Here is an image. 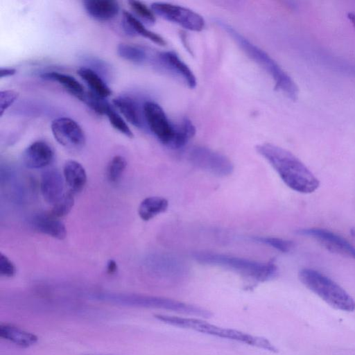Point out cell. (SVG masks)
<instances>
[{"mask_svg": "<svg viewBox=\"0 0 355 355\" xmlns=\"http://www.w3.org/2000/svg\"><path fill=\"white\" fill-rule=\"evenodd\" d=\"M256 150L268 162L285 184L292 190L301 193H311L319 187V180L290 151L269 143L257 145Z\"/></svg>", "mask_w": 355, "mask_h": 355, "instance_id": "cell-1", "label": "cell"}, {"mask_svg": "<svg viewBox=\"0 0 355 355\" xmlns=\"http://www.w3.org/2000/svg\"><path fill=\"white\" fill-rule=\"evenodd\" d=\"M217 24L232 38L241 49L273 80L276 89L292 101L298 97V88L292 78L266 51L252 43L230 25L218 21Z\"/></svg>", "mask_w": 355, "mask_h": 355, "instance_id": "cell-2", "label": "cell"}, {"mask_svg": "<svg viewBox=\"0 0 355 355\" xmlns=\"http://www.w3.org/2000/svg\"><path fill=\"white\" fill-rule=\"evenodd\" d=\"M154 316L158 320L175 327L238 341L272 352H277L276 347L265 338L253 336L236 329L221 327L198 318L163 314H155Z\"/></svg>", "mask_w": 355, "mask_h": 355, "instance_id": "cell-3", "label": "cell"}, {"mask_svg": "<svg viewBox=\"0 0 355 355\" xmlns=\"http://www.w3.org/2000/svg\"><path fill=\"white\" fill-rule=\"evenodd\" d=\"M300 282L331 306L347 312L355 310V301L339 284L323 273L311 268L299 271Z\"/></svg>", "mask_w": 355, "mask_h": 355, "instance_id": "cell-4", "label": "cell"}, {"mask_svg": "<svg viewBox=\"0 0 355 355\" xmlns=\"http://www.w3.org/2000/svg\"><path fill=\"white\" fill-rule=\"evenodd\" d=\"M193 258L201 263L222 266L260 282L270 280L277 273V266L270 262L262 263L227 254L205 252L195 253Z\"/></svg>", "mask_w": 355, "mask_h": 355, "instance_id": "cell-5", "label": "cell"}, {"mask_svg": "<svg viewBox=\"0 0 355 355\" xmlns=\"http://www.w3.org/2000/svg\"><path fill=\"white\" fill-rule=\"evenodd\" d=\"M98 298L121 305L164 309L205 318L212 315L209 311L204 308L162 297L106 294L99 296Z\"/></svg>", "mask_w": 355, "mask_h": 355, "instance_id": "cell-6", "label": "cell"}, {"mask_svg": "<svg viewBox=\"0 0 355 355\" xmlns=\"http://www.w3.org/2000/svg\"><path fill=\"white\" fill-rule=\"evenodd\" d=\"M150 8L161 18L189 31H201L205 26V21L200 15L181 6L165 2H154L151 4Z\"/></svg>", "mask_w": 355, "mask_h": 355, "instance_id": "cell-7", "label": "cell"}, {"mask_svg": "<svg viewBox=\"0 0 355 355\" xmlns=\"http://www.w3.org/2000/svg\"><path fill=\"white\" fill-rule=\"evenodd\" d=\"M189 158L193 164L218 176L232 173L234 166L224 155L204 146H196L189 152Z\"/></svg>", "mask_w": 355, "mask_h": 355, "instance_id": "cell-8", "label": "cell"}, {"mask_svg": "<svg viewBox=\"0 0 355 355\" xmlns=\"http://www.w3.org/2000/svg\"><path fill=\"white\" fill-rule=\"evenodd\" d=\"M143 114L150 131L163 144L171 147L175 125L169 121L162 107L155 102L146 101L143 106Z\"/></svg>", "mask_w": 355, "mask_h": 355, "instance_id": "cell-9", "label": "cell"}, {"mask_svg": "<svg viewBox=\"0 0 355 355\" xmlns=\"http://www.w3.org/2000/svg\"><path fill=\"white\" fill-rule=\"evenodd\" d=\"M51 129L55 139L65 148L79 149L85 144L84 131L76 121L70 118L59 117L54 119Z\"/></svg>", "mask_w": 355, "mask_h": 355, "instance_id": "cell-10", "label": "cell"}, {"mask_svg": "<svg viewBox=\"0 0 355 355\" xmlns=\"http://www.w3.org/2000/svg\"><path fill=\"white\" fill-rule=\"evenodd\" d=\"M298 233L311 237L331 252L355 259V246L334 232L311 227L300 230Z\"/></svg>", "mask_w": 355, "mask_h": 355, "instance_id": "cell-11", "label": "cell"}, {"mask_svg": "<svg viewBox=\"0 0 355 355\" xmlns=\"http://www.w3.org/2000/svg\"><path fill=\"white\" fill-rule=\"evenodd\" d=\"M157 55V61L163 67L181 78L189 87H196L197 81L195 75L174 51H162Z\"/></svg>", "mask_w": 355, "mask_h": 355, "instance_id": "cell-12", "label": "cell"}, {"mask_svg": "<svg viewBox=\"0 0 355 355\" xmlns=\"http://www.w3.org/2000/svg\"><path fill=\"white\" fill-rule=\"evenodd\" d=\"M54 158L51 146L44 141H37L28 146L23 155L25 165L30 168H42L49 165Z\"/></svg>", "mask_w": 355, "mask_h": 355, "instance_id": "cell-13", "label": "cell"}, {"mask_svg": "<svg viewBox=\"0 0 355 355\" xmlns=\"http://www.w3.org/2000/svg\"><path fill=\"white\" fill-rule=\"evenodd\" d=\"M40 189L44 200L53 205L58 202L65 193L64 180L55 169L45 171L42 176Z\"/></svg>", "mask_w": 355, "mask_h": 355, "instance_id": "cell-14", "label": "cell"}, {"mask_svg": "<svg viewBox=\"0 0 355 355\" xmlns=\"http://www.w3.org/2000/svg\"><path fill=\"white\" fill-rule=\"evenodd\" d=\"M0 337L22 348L31 347L38 341V338L35 334L9 323H1Z\"/></svg>", "mask_w": 355, "mask_h": 355, "instance_id": "cell-15", "label": "cell"}, {"mask_svg": "<svg viewBox=\"0 0 355 355\" xmlns=\"http://www.w3.org/2000/svg\"><path fill=\"white\" fill-rule=\"evenodd\" d=\"M33 224L36 230L53 238L62 240L67 236L64 224L51 213L36 215L33 218Z\"/></svg>", "mask_w": 355, "mask_h": 355, "instance_id": "cell-16", "label": "cell"}, {"mask_svg": "<svg viewBox=\"0 0 355 355\" xmlns=\"http://www.w3.org/2000/svg\"><path fill=\"white\" fill-rule=\"evenodd\" d=\"M83 3L87 14L98 21L110 20L119 11V5L114 0H86Z\"/></svg>", "mask_w": 355, "mask_h": 355, "instance_id": "cell-17", "label": "cell"}, {"mask_svg": "<svg viewBox=\"0 0 355 355\" xmlns=\"http://www.w3.org/2000/svg\"><path fill=\"white\" fill-rule=\"evenodd\" d=\"M123 26L129 34L141 35L161 46L166 44V41L162 37L147 29L145 26L130 12L123 10Z\"/></svg>", "mask_w": 355, "mask_h": 355, "instance_id": "cell-18", "label": "cell"}, {"mask_svg": "<svg viewBox=\"0 0 355 355\" xmlns=\"http://www.w3.org/2000/svg\"><path fill=\"white\" fill-rule=\"evenodd\" d=\"M63 174L70 191H80L87 182V173L84 167L78 162L69 160L64 166Z\"/></svg>", "mask_w": 355, "mask_h": 355, "instance_id": "cell-19", "label": "cell"}, {"mask_svg": "<svg viewBox=\"0 0 355 355\" xmlns=\"http://www.w3.org/2000/svg\"><path fill=\"white\" fill-rule=\"evenodd\" d=\"M114 107L124 118L137 128L142 126V119L137 103L130 96H120L113 99Z\"/></svg>", "mask_w": 355, "mask_h": 355, "instance_id": "cell-20", "label": "cell"}, {"mask_svg": "<svg viewBox=\"0 0 355 355\" xmlns=\"http://www.w3.org/2000/svg\"><path fill=\"white\" fill-rule=\"evenodd\" d=\"M41 78L46 80L57 82L71 94L82 101L86 91L84 87L73 76L57 71L45 72Z\"/></svg>", "mask_w": 355, "mask_h": 355, "instance_id": "cell-21", "label": "cell"}, {"mask_svg": "<svg viewBox=\"0 0 355 355\" xmlns=\"http://www.w3.org/2000/svg\"><path fill=\"white\" fill-rule=\"evenodd\" d=\"M78 76L87 83L90 91L103 98L110 96L112 91L102 78L89 67H80L77 70Z\"/></svg>", "mask_w": 355, "mask_h": 355, "instance_id": "cell-22", "label": "cell"}, {"mask_svg": "<svg viewBox=\"0 0 355 355\" xmlns=\"http://www.w3.org/2000/svg\"><path fill=\"white\" fill-rule=\"evenodd\" d=\"M168 200L160 196H150L144 199L138 208L139 217L144 220H149L157 215L166 211Z\"/></svg>", "mask_w": 355, "mask_h": 355, "instance_id": "cell-23", "label": "cell"}, {"mask_svg": "<svg viewBox=\"0 0 355 355\" xmlns=\"http://www.w3.org/2000/svg\"><path fill=\"white\" fill-rule=\"evenodd\" d=\"M196 128L193 123L187 118H184L180 123L175 127V135L171 148H180L185 146L195 135Z\"/></svg>", "mask_w": 355, "mask_h": 355, "instance_id": "cell-24", "label": "cell"}, {"mask_svg": "<svg viewBox=\"0 0 355 355\" xmlns=\"http://www.w3.org/2000/svg\"><path fill=\"white\" fill-rule=\"evenodd\" d=\"M117 53L121 58L135 63L144 62L148 57L144 49L125 43L118 45Z\"/></svg>", "mask_w": 355, "mask_h": 355, "instance_id": "cell-25", "label": "cell"}, {"mask_svg": "<svg viewBox=\"0 0 355 355\" xmlns=\"http://www.w3.org/2000/svg\"><path fill=\"white\" fill-rule=\"evenodd\" d=\"M90 109L98 114H105L111 105L105 98L101 97L92 91L86 92L82 100Z\"/></svg>", "mask_w": 355, "mask_h": 355, "instance_id": "cell-26", "label": "cell"}, {"mask_svg": "<svg viewBox=\"0 0 355 355\" xmlns=\"http://www.w3.org/2000/svg\"><path fill=\"white\" fill-rule=\"evenodd\" d=\"M73 193L70 190L65 192L62 198L53 205V207L50 213L58 218L67 215L74 204Z\"/></svg>", "mask_w": 355, "mask_h": 355, "instance_id": "cell-27", "label": "cell"}, {"mask_svg": "<svg viewBox=\"0 0 355 355\" xmlns=\"http://www.w3.org/2000/svg\"><path fill=\"white\" fill-rule=\"evenodd\" d=\"M127 166L125 159L121 155L114 156L110 162L107 168V177L111 182H117Z\"/></svg>", "mask_w": 355, "mask_h": 355, "instance_id": "cell-28", "label": "cell"}, {"mask_svg": "<svg viewBox=\"0 0 355 355\" xmlns=\"http://www.w3.org/2000/svg\"><path fill=\"white\" fill-rule=\"evenodd\" d=\"M105 115L114 129L129 138L133 137V133L128 124L112 106H110Z\"/></svg>", "mask_w": 355, "mask_h": 355, "instance_id": "cell-29", "label": "cell"}, {"mask_svg": "<svg viewBox=\"0 0 355 355\" xmlns=\"http://www.w3.org/2000/svg\"><path fill=\"white\" fill-rule=\"evenodd\" d=\"M253 239L259 243L270 245L282 252H288L294 247L293 241L278 237L256 236Z\"/></svg>", "mask_w": 355, "mask_h": 355, "instance_id": "cell-30", "label": "cell"}, {"mask_svg": "<svg viewBox=\"0 0 355 355\" xmlns=\"http://www.w3.org/2000/svg\"><path fill=\"white\" fill-rule=\"evenodd\" d=\"M128 3L131 9L141 19L148 24H154L155 21V13L146 4L139 1H129Z\"/></svg>", "mask_w": 355, "mask_h": 355, "instance_id": "cell-31", "label": "cell"}, {"mask_svg": "<svg viewBox=\"0 0 355 355\" xmlns=\"http://www.w3.org/2000/svg\"><path fill=\"white\" fill-rule=\"evenodd\" d=\"M18 92L15 90H3L0 92L1 116L17 98Z\"/></svg>", "mask_w": 355, "mask_h": 355, "instance_id": "cell-32", "label": "cell"}, {"mask_svg": "<svg viewBox=\"0 0 355 355\" xmlns=\"http://www.w3.org/2000/svg\"><path fill=\"white\" fill-rule=\"evenodd\" d=\"M16 273L15 264L3 254L0 255V274L1 276L12 277Z\"/></svg>", "mask_w": 355, "mask_h": 355, "instance_id": "cell-33", "label": "cell"}, {"mask_svg": "<svg viewBox=\"0 0 355 355\" xmlns=\"http://www.w3.org/2000/svg\"><path fill=\"white\" fill-rule=\"evenodd\" d=\"M117 264L116 261L113 259H110L108 261L107 264V272L109 275H113L117 271Z\"/></svg>", "mask_w": 355, "mask_h": 355, "instance_id": "cell-34", "label": "cell"}, {"mask_svg": "<svg viewBox=\"0 0 355 355\" xmlns=\"http://www.w3.org/2000/svg\"><path fill=\"white\" fill-rule=\"evenodd\" d=\"M0 73V77L3 78L14 75L16 73V70L14 68H1Z\"/></svg>", "mask_w": 355, "mask_h": 355, "instance_id": "cell-35", "label": "cell"}, {"mask_svg": "<svg viewBox=\"0 0 355 355\" xmlns=\"http://www.w3.org/2000/svg\"><path fill=\"white\" fill-rule=\"evenodd\" d=\"M347 18L349 19V20L352 24V25L354 26V27L355 28V12H349V13H347Z\"/></svg>", "mask_w": 355, "mask_h": 355, "instance_id": "cell-36", "label": "cell"}]
</instances>
